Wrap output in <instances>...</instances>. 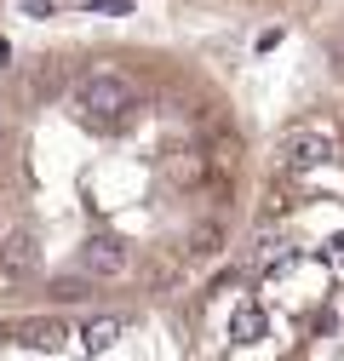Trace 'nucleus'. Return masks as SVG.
<instances>
[{
	"instance_id": "f257e3e1",
	"label": "nucleus",
	"mask_w": 344,
	"mask_h": 361,
	"mask_svg": "<svg viewBox=\"0 0 344 361\" xmlns=\"http://www.w3.org/2000/svg\"><path fill=\"white\" fill-rule=\"evenodd\" d=\"M247 132L190 58L52 52L0 80V315L161 304L241 224Z\"/></svg>"
}]
</instances>
